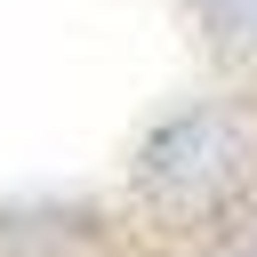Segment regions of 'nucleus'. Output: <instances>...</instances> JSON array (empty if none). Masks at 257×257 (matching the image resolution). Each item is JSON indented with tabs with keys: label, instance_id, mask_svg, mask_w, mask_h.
Wrapping results in <instances>:
<instances>
[{
	"label": "nucleus",
	"instance_id": "1",
	"mask_svg": "<svg viewBox=\"0 0 257 257\" xmlns=\"http://www.w3.org/2000/svg\"><path fill=\"white\" fill-rule=\"evenodd\" d=\"M217 32H257V0H201Z\"/></svg>",
	"mask_w": 257,
	"mask_h": 257
}]
</instances>
